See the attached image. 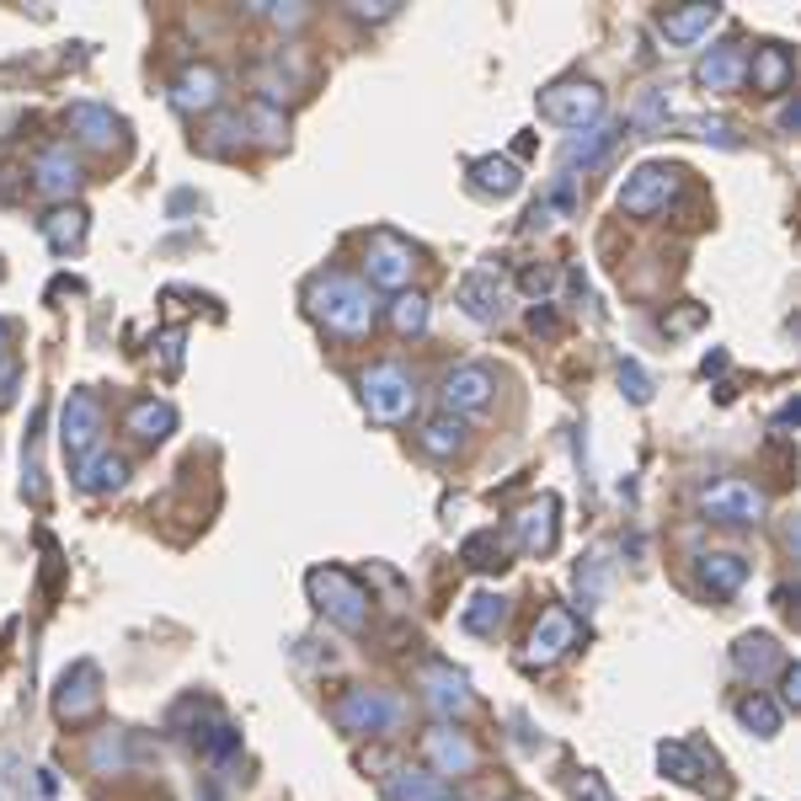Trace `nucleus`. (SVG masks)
Masks as SVG:
<instances>
[{
  "mask_svg": "<svg viewBox=\"0 0 801 801\" xmlns=\"http://www.w3.org/2000/svg\"><path fill=\"white\" fill-rule=\"evenodd\" d=\"M460 310H465L476 326H497V321L508 315V284L497 278L492 267L465 273V278H460Z\"/></svg>",
  "mask_w": 801,
  "mask_h": 801,
  "instance_id": "obj_9",
  "label": "nucleus"
},
{
  "mask_svg": "<svg viewBox=\"0 0 801 801\" xmlns=\"http://www.w3.org/2000/svg\"><path fill=\"white\" fill-rule=\"evenodd\" d=\"M619 385L630 390V401H636V406H647V401H652V379H647V370H641L636 359H625V364H619Z\"/></svg>",
  "mask_w": 801,
  "mask_h": 801,
  "instance_id": "obj_38",
  "label": "nucleus"
},
{
  "mask_svg": "<svg viewBox=\"0 0 801 801\" xmlns=\"http://www.w3.org/2000/svg\"><path fill=\"white\" fill-rule=\"evenodd\" d=\"M780 694H786V705H797V700H801V668H797V663L780 674Z\"/></svg>",
  "mask_w": 801,
  "mask_h": 801,
  "instance_id": "obj_42",
  "label": "nucleus"
},
{
  "mask_svg": "<svg viewBox=\"0 0 801 801\" xmlns=\"http://www.w3.org/2000/svg\"><path fill=\"white\" fill-rule=\"evenodd\" d=\"M540 118H551L561 128H588L604 118V91L593 86V80H555L540 91Z\"/></svg>",
  "mask_w": 801,
  "mask_h": 801,
  "instance_id": "obj_3",
  "label": "nucleus"
},
{
  "mask_svg": "<svg viewBox=\"0 0 801 801\" xmlns=\"http://www.w3.org/2000/svg\"><path fill=\"white\" fill-rule=\"evenodd\" d=\"M412 267H417V256H412V247H406L401 236L374 230L370 251H364V273H370V284L390 289V295H401V289L412 284Z\"/></svg>",
  "mask_w": 801,
  "mask_h": 801,
  "instance_id": "obj_7",
  "label": "nucleus"
},
{
  "mask_svg": "<svg viewBox=\"0 0 801 801\" xmlns=\"http://www.w3.org/2000/svg\"><path fill=\"white\" fill-rule=\"evenodd\" d=\"M172 102L183 108V113H209L214 102H220V75L203 64V70H187L183 80H177V91H172Z\"/></svg>",
  "mask_w": 801,
  "mask_h": 801,
  "instance_id": "obj_21",
  "label": "nucleus"
},
{
  "mask_svg": "<svg viewBox=\"0 0 801 801\" xmlns=\"http://www.w3.org/2000/svg\"><path fill=\"white\" fill-rule=\"evenodd\" d=\"M658 764H663L674 780H684V786H700V775H705L700 759H694V748H684V742H663V748H658Z\"/></svg>",
  "mask_w": 801,
  "mask_h": 801,
  "instance_id": "obj_34",
  "label": "nucleus"
},
{
  "mask_svg": "<svg viewBox=\"0 0 801 801\" xmlns=\"http://www.w3.org/2000/svg\"><path fill=\"white\" fill-rule=\"evenodd\" d=\"M75 183H80V166H75L64 150H43V155H38V187H43L49 198L75 192Z\"/></svg>",
  "mask_w": 801,
  "mask_h": 801,
  "instance_id": "obj_25",
  "label": "nucleus"
},
{
  "mask_svg": "<svg viewBox=\"0 0 801 801\" xmlns=\"http://www.w3.org/2000/svg\"><path fill=\"white\" fill-rule=\"evenodd\" d=\"M401 722V705L385 694V689H348L342 700H337V727L342 733H390Z\"/></svg>",
  "mask_w": 801,
  "mask_h": 801,
  "instance_id": "obj_6",
  "label": "nucleus"
},
{
  "mask_svg": "<svg viewBox=\"0 0 801 801\" xmlns=\"http://www.w3.org/2000/svg\"><path fill=\"white\" fill-rule=\"evenodd\" d=\"M443 801H449V797H443Z\"/></svg>",
  "mask_w": 801,
  "mask_h": 801,
  "instance_id": "obj_47",
  "label": "nucleus"
},
{
  "mask_svg": "<svg viewBox=\"0 0 801 801\" xmlns=\"http://www.w3.org/2000/svg\"><path fill=\"white\" fill-rule=\"evenodd\" d=\"M80 236H86V214H80V209H60V214L49 220V241L60 251H70Z\"/></svg>",
  "mask_w": 801,
  "mask_h": 801,
  "instance_id": "obj_36",
  "label": "nucleus"
},
{
  "mask_svg": "<svg viewBox=\"0 0 801 801\" xmlns=\"http://www.w3.org/2000/svg\"><path fill=\"white\" fill-rule=\"evenodd\" d=\"M577 801H615V797L604 791V780H599V775H583V780H577Z\"/></svg>",
  "mask_w": 801,
  "mask_h": 801,
  "instance_id": "obj_41",
  "label": "nucleus"
},
{
  "mask_svg": "<svg viewBox=\"0 0 801 801\" xmlns=\"http://www.w3.org/2000/svg\"><path fill=\"white\" fill-rule=\"evenodd\" d=\"M471 187L487 192V198H513V192L524 187V172H518L508 155H481V161L471 166Z\"/></svg>",
  "mask_w": 801,
  "mask_h": 801,
  "instance_id": "obj_16",
  "label": "nucleus"
},
{
  "mask_svg": "<svg viewBox=\"0 0 801 801\" xmlns=\"http://www.w3.org/2000/svg\"><path fill=\"white\" fill-rule=\"evenodd\" d=\"M700 513L716 518V524H759V518L769 513V502H764V492H759L753 481L727 476V481H711V487L700 492Z\"/></svg>",
  "mask_w": 801,
  "mask_h": 801,
  "instance_id": "obj_5",
  "label": "nucleus"
},
{
  "mask_svg": "<svg viewBox=\"0 0 801 801\" xmlns=\"http://www.w3.org/2000/svg\"><path fill=\"white\" fill-rule=\"evenodd\" d=\"M417 443H423L428 454H454V449L465 443V423H460L454 412H443V417H433V423H423V433H417Z\"/></svg>",
  "mask_w": 801,
  "mask_h": 801,
  "instance_id": "obj_27",
  "label": "nucleus"
},
{
  "mask_svg": "<svg viewBox=\"0 0 801 801\" xmlns=\"http://www.w3.org/2000/svg\"><path fill=\"white\" fill-rule=\"evenodd\" d=\"M0 342H5V326H0Z\"/></svg>",
  "mask_w": 801,
  "mask_h": 801,
  "instance_id": "obj_46",
  "label": "nucleus"
},
{
  "mask_svg": "<svg viewBox=\"0 0 801 801\" xmlns=\"http://www.w3.org/2000/svg\"><path fill=\"white\" fill-rule=\"evenodd\" d=\"M738 668L753 678H764L769 668H780V647L769 636H742L738 641Z\"/></svg>",
  "mask_w": 801,
  "mask_h": 801,
  "instance_id": "obj_29",
  "label": "nucleus"
},
{
  "mask_svg": "<svg viewBox=\"0 0 801 801\" xmlns=\"http://www.w3.org/2000/svg\"><path fill=\"white\" fill-rule=\"evenodd\" d=\"M305 305H310V315H315L326 331H337V337H364L374 326L370 289H364L359 278H348V273H321V278H310Z\"/></svg>",
  "mask_w": 801,
  "mask_h": 801,
  "instance_id": "obj_1",
  "label": "nucleus"
},
{
  "mask_svg": "<svg viewBox=\"0 0 801 801\" xmlns=\"http://www.w3.org/2000/svg\"><path fill=\"white\" fill-rule=\"evenodd\" d=\"M502 619H508V599L492 593V588L471 593V599H465V610H460V625H465V630H476V636H492Z\"/></svg>",
  "mask_w": 801,
  "mask_h": 801,
  "instance_id": "obj_22",
  "label": "nucleus"
},
{
  "mask_svg": "<svg viewBox=\"0 0 801 801\" xmlns=\"http://www.w3.org/2000/svg\"><path fill=\"white\" fill-rule=\"evenodd\" d=\"M492 370L487 364H460V370L443 374V406L449 412H481L492 401Z\"/></svg>",
  "mask_w": 801,
  "mask_h": 801,
  "instance_id": "obj_12",
  "label": "nucleus"
},
{
  "mask_svg": "<svg viewBox=\"0 0 801 801\" xmlns=\"http://www.w3.org/2000/svg\"><path fill=\"white\" fill-rule=\"evenodd\" d=\"M566 647H577V619L566 615V610H546L540 625L529 630L524 663H529V668H551L555 658H566Z\"/></svg>",
  "mask_w": 801,
  "mask_h": 801,
  "instance_id": "obj_10",
  "label": "nucleus"
},
{
  "mask_svg": "<svg viewBox=\"0 0 801 801\" xmlns=\"http://www.w3.org/2000/svg\"><path fill=\"white\" fill-rule=\"evenodd\" d=\"M748 75H753V91H764V97H780V91H791V54L786 49H759L753 54V64H748Z\"/></svg>",
  "mask_w": 801,
  "mask_h": 801,
  "instance_id": "obj_18",
  "label": "nucleus"
},
{
  "mask_svg": "<svg viewBox=\"0 0 801 801\" xmlns=\"http://www.w3.org/2000/svg\"><path fill=\"white\" fill-rule=\"evenodd\" d=\"M689 134H694V139H716V145H727V150H738V145H742L738 128L727 124V118H694Z\"/></svg>",
  "mask_w": 801,
  "mask_h": 801,
  "instance_id": "obj_37",
  "label": "nucleus"
},
{
  "mask_svg": "<svg viewBox=\"0 0 801 801\" xmlns=\"http://www.w3.org/2000/svg\"><path fill=\"white\" fill-rule=\"evenodd\" d=\"M390 321H396V331H401V337H417V331L428 326V300H423V295H396Z\"/></svg>",
  "mask_w": 801,
  "mask_h": 801,
  "instance_id": "obj_35",
  "label": "nucleus"
},
{
  "mask_svg": "<svg viewBox=\"0 0 801 801\" xmlns=\"http://www.w3.org/2000/svg\"><path fill=\"white\" fill-rule=\"evenodd\" d=\"M797 428H801V412H797V401H786L780 417L769 423V438H775V443H797Z\"/></svg>",
  "mask_w": 801,
  "mask_h": 801,
  "instance_id": "obj_39",
  "label": "nucleus"
},
{
  "mask_svg": "<svg viewBox=\"0 0 801 801\" xmlns=\"http://www.w3.org/2000/svg\"><path fill=\"white\" fill-rule=\"evenodd\" d=\"M460 555L476 566V572H492V566H508L502 555H508V546H502V535L497 529H476L465 546H460Z\"/></svg>",
  "mask_w": 801,
  "mask_h": 801,
  "instance_id": "obj_30",
  "label": "nucleus"
},
{
  "mask_svg": "<svg viewBox=\"0 0 801 801\" xmlns=\"http://www.w3.org/2000/svg\"><path fill=\"white\" fill-rule=\"evenodd\" d=\"M668 198H674V172H668V166H636V172L625 177V187H619V209L636 214V220L668 209Z\"/></svg>",
  "mask_w": 801,
  "mask_h": 801,
  "instance_id": "obj_8",
  "label": "nucleus"
},
{
  "mask_svg": "<svg viewBox=\"0 0 801 801\" xmlns=\"http://www.w3.org/2000/svg\"><path fill=\"white\" fill-rule=\"evenodd\" d=\"M310 599H315L321 615L337 619L342 630H364V619H370V593L348 572H337V566H315L310 572Z\"/></svg>",
  "mask_w": 801,
  "mask_h": 801,
  "instance_id": "obj_2",
  "label": "nucleus"
},
{
  "mask_svg": "<svg viewBox=\"0 0 801 801\" xmlns=\"http://www.w3.org/2000/svg\"><path fill=\"white\" fill-rule=\"evenodd\" d=\"M428 753H433V764H438V775H465V769H476V748L460 738V733H449V727H433L428 733Z\"/></svg>",
  "mask_w": 801,
  "mask_h": 801,
  "instance_id": "obj_19",
  "label": "nucleus"
},
{
  "mask_svg": "<svg viewBox=\"0 0 801 801\" xmlns=\"http://www.w3.org/2000/svg\"><path fill=\"white\" fill-rule=\"evenodd\" d=\"M716 16H722L716 5H684V11H668V16H663V38H668V43H694L700 33H711Z\"/></svg>",
  "mask_w": 801,
  "mask_h": 801,
  "instance_id": "obj_24",
  "label": "nucleus"
},
{
  "mask_svg": "<svg viewBox=\"0 0 801 801\" xmlns=\"http://www.w3.org/2000/svg\"><path fill=\"white\" fill-rule=\"evenodd\" d=\"M70 124L80 128L86 145H113V134H118V118L108 108H91V102H75L70 108Z\"/></svg>",
  "mask_w": 801,
  "mask_h": 801,
  "instance_id": "obj_26",
  "label": "nucleus"
},
{
  "mask_svg": "<svg viewBox=\"0 0 801 801\" xmlns=\"http://www.w3.org/2000/svg\"><path fill=\"white\" fill-rule=\"evenodd\" d=\"M412 406H417V385L401 364H374L364 374V412L374 423H401L412 417Z\"/></svg>",
  "mask_w": 801,
  "mask_h": 801,
  "instance_id": "obj_4",
  "label": "nucleus"
},
{
  "mask_svg": "<svg viewBox=\"0 0 801 801\" xmlns=\"http://www.w3.org/2000/svg\"><path fill=\"white\" fill-rule=\"evenodd\" d=\"M700 577H705V588L711 593H738L742 588V577H748V561H742L738 551H711V555H700Z\"/></svg>",
  "mask_w": 801,
  "mask_h": 801,
  "instance_id": "obj_20",
  "label": "nucleus"
},
{
  "mask_svg": "<svg viewBox=\"0 0 801 801\" xmlns=\"http://www.w3.org/2000/svg\"><path fill=\"white\" fill-rule=\"evenodd\" d=\"M700 321H705V310L694 305V310H684V315H674V321H663V331H674L678 337V331H689V326H700Z\"/></svg>",
  "mask_w": 801,
  "mask_h": 801,
  "instance_id": "obj_43",
  "label": "nucleus"
},
{
  "mask_svg": "<svg viewBox=\"0 0 801 801\" xmlns=\"http://www.w3.org/2000/svg\"><path fill=\"white\" fill-rule=\"evenodd\" d=\"M555 513H561V502L546 492L513 518V540H518V551L524 555H551L555 551Z\"/></svg>",
  "mask_w": 801,
  "mask_h": 801,
  "instance_id": "obj_11",
  "label": "nucleus"
},
{
  "mask_svg": "<svg viewBox=\"0 0 801 801\" xmlns=\"http://www.w3.org/2000/svg\"><path fill=\"white\" fill-rule=\"evenodd\" d=\"M97 401L86 396V390H75L70 401H64V454H75V460H86V449L97 443Z\"/></svg>",
  "mask_w": 801,
  "mask_h": 801,
  "instance_id": "obj_14",
  "label": "nucleus"
},
{
  "mask_svg": "<svg viewBox=\"0 0 801 801\" xmlns=\"http://www.w3.org/2000/svg\"><path fill=\"white\" fill-rule=\"evenodd\" d=\"M630 128H641V134L668 128V91H663V86H647V91L636 97V108H630Z\"/></svg>",
  "mask_w": 801,
  "mask_h": 801,
  "instance_id": "obj_31",
  "label": "nucleus"
},
{
  "mask_svg": "<svg viewBox=\"0 0 801 801\" xmlns=\"http://www.w3.org/2000/svg\"><path fill=\"white\" fill-rule=\"evenodd\" d=\"M625 134V124H588V128H577L566 145H561V166H593V161H604L610 150H615V139Z\"/></svg>",
  "mask_w": 801,
  "mask_h": 801,
  "instance_id": "obj_13",
  "label": "nucleus"
},
{
  "mask_svg": "<svg viewBox=\"0 0 801 801\" xmlns=\"http://www.w3.org/2000/svg\"><path fill=\"white\" fill-rule=\"evenodd\" d=\"M385 797L390 801H443V780L428 769H396L385 780Z\"/></svg>",
  "mask_w": 801,
  "mask_h": 801,
  "instance_id": "obj_23",
  "label": "nucleus"
},
{
  "mask_svg": "<svg viewBox=\"0 0 801 801\" xmlns=\"http://www.w3.org/2000/svg\"><path fill=\"white\" fill-rule=\"evenodd\" d=\"M423 689H428L433 711H465L471 705V689H465V674H454V668H443V663H428L423 668Z\"/></svg>",
  "mask_w": 801,
  "mask_h": 801,
  "instance_id": "obj_17",
  "label": "nucleus"
},
{
  "mask_svg": "<svg viewBox=\"0 0 801 801\" xmlns=\"http://www.w3.org/2000/svg\"><path fill=\"white\" fill-rule=\"evenodd\" d=\"M801 124V108L797 102H786V108H780V128H797Z\"/></svg>",
  "mask_w": 801,
  "mask_h": 801,
  "instance_id": "obj_45",
  "label": "nucleus"
},
{
  "mask_svg": "<svg viewBox=\"0 0 801 801\" xmlns=\"http://www.w3.org/2000/svg\"><path fill=\"white\" fill-rule=\"evenodd\" d=\"M177 423V412L166 406V401H139L134 412H128V428L139 433V438H166Z\"/></svg>",
  "mask_w": 801,
  "mask_h": 801,
  "instance_id": "obj_32",
  "label": "nucleus"
},
{
  "mask_svg": "<svg viewBox=\"0 0 801 801\" xmlns=\"http://www.w3.org/2000/svg\"><path fill=\"white\" fill-rule=\"evenodd\" d=\"M359 16H374V22H385L390 11H396V0H370V5H353Z\"/></svg>",
  "mask_w": 801,
  "mask_h": 801,
  "instance_id": "obj_44",
  "label": "nucleus"
},
{
  "mask_svg": "<svg viewBox=\"0 0 801 801\" xmlns=\"http://www.w3.org/2000/svg\"><path fill=\"white\" fill-rule=\"evenodd\" d=\"M742 75H748V54H742L738 43H722V49H711L705 60L694 64V80L705 91H733Z\"/></svg>",
  "mask_w": 801,
  "mask_h": 801,
  "instance_id": "obj_15",
  "label": "nucleus"
},
{
  "mask_svg": "<svg viewBox=\"0 0 801 801\" xmlns=\"http://www.w3.org/2000/svg\"><path fill=\"white\" fill-rule=\"evenodd\" d=\"M241 134H247V118H220V124H214V139H209V145H214V150H230V145H236Z\"/></svg>",
  "mask_w": 801,
  "mask_h": 801,
  "instance_id": "obj_40",
  "label": "nucleus"
},
{
  "mask_svg": "<svg viewBox=\"0 0 801 801\" xmlns=\"http://www.w3.org/2000/svg\"><path fill=\"white\" fill-rule=\"evenodd\" d=\"M113 487H124V460L118 454H102V460L80 465V492H113Z\"/></svg>",
  "mask_w": 801,
  "mask_h": 801,
  "instance_id": "obj_33",
  "label": "nucleus"
},
{
  "mask_svg": "<svg viewBox=\"0 0 801 801\" xmlns=\"http://www.w3.org/2000/svg\"><path fill=\"white\" fill-rule=\"evenodd\" d=\"M738 722H742V727H753L759 738H775V733H780V705H775L769 694H742V700H738Z\"/></svg>",
  "mask_w": 801,
  "mask_h": 801,
  "instance_id": "obj_28",
  "label": "nucleus"
}]
</instances>
